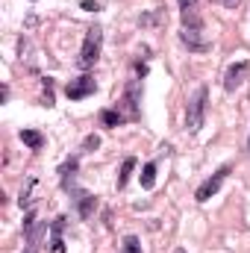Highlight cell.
<instances>
[{
  "label": "cell",
  "mask_w": 250,
  "mask_h": 253,
  "mask_svg": "<svg viewBox=\"0 0 250 253\" xmlns=\"http://www.w3.org/2000/svg\"><path fill=\"white\" fill-rule=\"evenodd\" d=\"M206 100H209V88L200 85V88L191 94V100H188V106H186V129L188 132H197V129L203 126V118H206Z\"/></svg>",
  "instance_id": "cell-1"
},
{
  "label": "cell",
  "mask_w": 250,
  "mask_h": 253,
  "mask_svg": "<svg viewBox=\"0 0 250 253\" xmlns=\"http://www.w3.org/2000/svg\"><path fill=\"white\" fill-rule=\"evenodd\" d=\"M100 50H103V30H100V27H91V30L85 33L83 47H80V59H77V65H80L83 71L91 68V65L100 59Z\"/></svg>",
  "instance_id": "cell-2"
},
{
  "label": "cell",
  "mask_w": 250,
  "mask_h": 253,
  "mask_svg": "<svg viewBox=\"0 0 250 253\" xmlns=\"http://www.w3.org/2000/svg\"><path fill=\"white\" fill-rule=\"evenodd\" d=\"M230 171H233V165H221V168H218V171H215V174H212V177H209L203 186H200V189L194 191V200H197V203H206V200H212V197L221 191L224 180L230 177Z\"/></svg>",
  "instance_id": "cell-3"
},
{
  "label": "cell",
  "mask_w": 250,
  "mask_h": 253,
  "mask_svg": "<svg viewBox=\"0 0 250 253\" xmlns=\"http://www.w3.org/2000/svg\"><path fill=\"white\" fill-rule=\"evenodd\" d=\"M94 91H97V83H94V77H88V74H83V77H77V80H71V83L65 85L68 100H83V97H88V94H94Z\"/></svg>",
  "instance_id": "cell-4"
},
{
  "label": "cell",
  "mask_w": 250,
  "mask_h": 253,
  "mask_svg": "<svg viewBox=\"0 0 250 253\" xmlns=\"http://www.w3.org/2000/svg\"><path fill=\"white\" fill-rule=\"evenodd\" d=\"M124 109H126V118L129 121H135L138 118V103H141V85H138V80H129L126 83V91H124Z\"/></svg>",
  "instance_id": "cell-5"
},
{
  "label": "cell",
  "mask_w": 250,
  "mask_h": 253,
  "mask_svg": "<svg viewBox=\"0 0 250 253\" xmlns=\"http://www.w3.org/2000/svg\"><path fill=\"white\" fill-rule=\"evenodd\" d=\"M250 74V65L248 62H236L227 68V74H224V88L227 91H236L242 83H245V77Z\"/></svg>",
  "instance_id": "cell-6"
},
{
  "label": "cell",
  "mask_w": 250,
  "mask_h": 253,
  "mask_svg": "<svg viewBox=\"0 0 250 253\" xmlns=\"http://www.w3.org/2000/svg\"><path fill=\"white\" fill-rule=\"evenodd\" d=\"M74 203H77V212H80L83 221H88V218L94 215V209H97V197L88 194V191H83V189L74 191Z\"/></svg>",
  "instance_id": "cell-7"
},
{
  "label": "cell",
  "mask_w": 250,
  "mask_h": 253,
  "mask_svg": "<svg viewBox=\"0 0 250 253\" xmlns=\"http://www.w3.org/2000/svg\"><path fill=\"white\" fill-rule=\"evenodd\" d=\"M180 42L186 44L188 50H194V53H206V50L212 47L206 39H200V30H183V33H180Z\"/></svg>",
  "instance_id": "cell-8"
},
{
  "label": "cell",
  "mask_w": 250,
  "mask_h": 253,
  "mask_svg": "<svg viewBox=\"0 0 250 253\" xmlns=\"http://www.w3.org/2000/svg\"><path fill=\"white\" fill-rule=\"evenodd\" d=\"M65 224H68V218H56L50 224V253H65V239H62Z\"/></svg>",
  "instance_id": "cell-9"
},
{
  "label": "cell",
  "mask_w": 250,
  "mask_h": 253,
  "mask_svg": "<svg viewBox=\"0 0 250 253\" xmlns=\"http://www.w3.org/2000/svg\"><path fill=\"white\" fill-rule=\"evenodd\" d=\"M44 233H47V224H36L30 233H24V239H27V248H24V253H39Z\"/></svg>",
  "instance_id": "cell-10"
},
{
  "label": "cell",
  "mask_w": 250,
  "mask_h": 253,
  "mask_svg": "<svg viewBox=\"0 0 250 253\" xmlns=\"http://www.w3.org/2000/svg\"><path fill=\"white\" fill-rule=\"evenodd\" d=\"M77 168H80V159H77V156H71V159H65L62 162V168H59V183H62L65 191L71 189V180H74Z\"/></svg>",
  "instance_id": "cell-11"
},
{
  "label": "cell",
  "mask_w": 250,
  "mask_h": 253,
  "mask_svg": "<svg viewBox=\"0 0 250 253\" xmlns=\"http://www.w3.org/2000/svg\"><path fill=\"white\" fill-rule=\"evenodd\" d=\"M21 141L30 147V150H42L44 147V135L39 129H21Z\"/></svg>",
  "instance_id": "cell-12"
},
{
  "label": "cell",
  "mask_w": 250,
  "mask_h": 253,
  "mask_svg": "<svg viewBox=\"0 0 250 253\" xmlns=\"http://www.w3.org/2000/svg\"><path fill=\"white\" fill-rule=\"evenodd\" d=\"M180 18H183V30H203V18L197 15V9H183Z\"/></svg>",
  "instance_id": "cell-13"
},
{
  "label": "cell",
  "mask_w": 250,
  "mask_h": 253,
  "mask_svg": "<svg viewBox=\"0 0 250 253\" xmlns=\"http://www.w3.org/2000/svg\"><path fill=\"white\" fill-rule=\"evenodd\" d=\"M156 186V162H147L144 168H141V189L150 191Z\"/></svg>",
  "instance_id": "cell-14"
},
{
  "label": "cell",
  "mask_w": 250,
  "mask_h": 253,
  "mask_svg": "<svg viewBox=\"0 0 250 253\" xmlns=\"http://www.w3.org/2000/svg\"><path fill=\"white\" fill-rule=\"evenodd\" d=\"M124 121L126 118L121 115V112H115V109H103V112H100V124L109 126V129H112V126H121Z\"/></svg>",
  "instance_id": "cell-15"
},
{
  "label": "cell",
  "mask_w": 250,
  "mask_h": 253,
  "mask_svg": "<svg viewBox=\"0 0 250 253\" xmlns=\"http://www.w3.org/2000/svg\"><path fill=\"white\" fill-rule=\"evenodd\" d=\"M132 171H135V156H126L124 165H121V174H118V189H124L126 183H129Z\"/></svg>",
  "instance_id": "cell-16"
},
{
  "label": "cell",
  "mask_w": 250,
  "mask_h": 253,
  "mask_svg": "<svg viewBox=\"0 0 250 253\" xmlns=\"http://www.w3.org/2000/svg\"><path fill=\"white\" fill-rule=\"evenodd\" d=\"M121 253H144V251H141V242L135 236H126L124 245H121Z\"/></svg>",
  "instance_id": "cell-17"
},
{
  "label": "cell",
  "mask_w": 250,
  "mask_h": 253,
  "mask_svg": "<svg viewBox=\"0 0 250 253\" xmlns=\"http://www.w3.org/2000/svg\"><path fill=\"white\" fill-rule=\"evenodd\" d=\"M42 85H44V106H53V80L42 77Z\"/></svg>",
  "instance_id": "cell-18"
},
{
  "label": "cell",
  "mask_w": 250,
  "mask_h": 253,
  "mask_svg": "<svg viewBox=\"0 0 250 253\" xmlns=\"http://www.w3.org/2000/svg\"><path fill=\"white\" fill-rule=\"evenodd\" d=\"M33 189H36V180H30L27 189H21V206H30L33 203Z\"/></svg>",
  "instance_id": "cell-19"
},
{
  "label": "cell",
  "mask_w": 250,
  "mask_h": 253,
  "mask_svg": "<svg viewBox=\"0 0 250 253\" xmlns=\"http://www.w3.org/2000/svg\"><path fill=\"white\" fill-rule=\"evenodd\" d=\"M83 147H85V150H97V147H100V138H97V135H85Z\"/></svg>",
  "instance_id": "cell-20"
},
{
  "label": "cell",
  "mask_w": 250,
  "mask_h": 253,
  "mask_svg": "<svg viewBox=\"0 0 250 253\" xmlns=\"http://www.w3.org/2000/svg\"><path fill=\"white\" fill-rule=\"evenodd\" d=\"M83 9H85V12H97L100 3H94V0H83Z\"/></svg>",
  "instance_id": "cell-21"
},
{
  "label": "cell",
  "mask_w": 250,
  "mask_h": 253,
  "mask_svg": "<svg viewBox=\"0 0 250 253\" xmlns=\"http://www.w3.org/2000/svg\"><path fill=\"white\" fill-rule=\"evenodd\" d=\"M180 9H197V0H180Z\"/></svg>",
  "instance_id": "cell-22"
},
{
  "label": "cell",
  "mask_w": 250,
  "mask_h": 253,
  "mask_svg": "<svg viewBox=\"0 0 250 253\" xmlns=\"http://www.w3.org/2000/svg\"><path fill=\"white\" fill-rule=\"evenodd\" d=\"M0 100H3V103L9 100V85H3V88H0Z\"/></svg>",
  "instance_id": "cell-23"
},
{
  "label": "cell",
  "mask_w": 250,
  "mask_h": 253,
  "mask_svg": "<svg viewBox=\"0 0 250 253\" xmlns=\"http://www.w3.org/2000/svg\"><path fill=\"white\" fill-rule=\"evenodd\" d=\"M135 74H138V77H144V74H147V65L138 62V65H135Z\"/></svg>",
  "instance_id": "cell-24"
},
{
  "label": "cell",
  "mask_w": 250,
  "mask_h": 253,
  "mask_svg": "<svg viewBox=\"0 0 250 253\" xmlns=\"http://www.w3.org/2000/svg\"><path fill=\"white\" fill-rule=\"evenodd\" d=\"M218 3H227V6H236V0H218Z\"/></svg>",
  "instance_id": "cell-25"
},
{
  "label": "cell",
  "mask_w": 250,
  "mask_h": 253,
  "mask_svg": "<svg viewBox=\"0 0 250 253\" xmlns=\"http://www.w3.org/2000/svg\"><path fill=\"white\" fill-rule=\"evenodd\" d=\"M248 150H250V138H248Z\"/></svg>",
  "instance_id": "cell-26"
},
{
  "label": "cell",
  "mask_w": 250,
  "mask_h": 253,
  "mask_svg": "<svg viewBox=\"0 0 250 253\" xmlns=\"http://www.w3.org/2000/svg\"><path fill=\"white\" fill-rule=\"evenodd\" d=\"M30 3H36V0H30Z\"/></svg>",
  "instance_id": "cell-27"
}]
</instances>
